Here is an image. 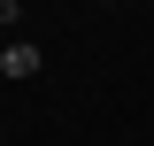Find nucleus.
<instances>
[{
    "instance_id": "obj_1",
    "label": "nucleus",
    "mask_w": 154,
    "mask_h": 146,
    "mask_svg": "<svg viewBox=\"0 0 154 146\" xmlns=\"http://www.w3.org/2000/svg\"><path fill=\"white\" fill-rule=\"evenodd\" d=\"M0 69H8V85H16V77H38V69H46V54H38L31 38H8V46H0Z\"/></svg>"
},
{
    "instance_id": "obj_2",
    "label": "nucleus",
    "mask_w": 154,
    "mask_h": 146,
    "mask_svg": "<svg viewBox=\"0 0 154 146\" xmlns=\"http://www.w3.org/2000/svg\"><path fill=\"white\" fill-rule=\"evenodd\" d=\"M16 8H23V0H8V16H16Z\"/></svg>"
}]
</instances>
